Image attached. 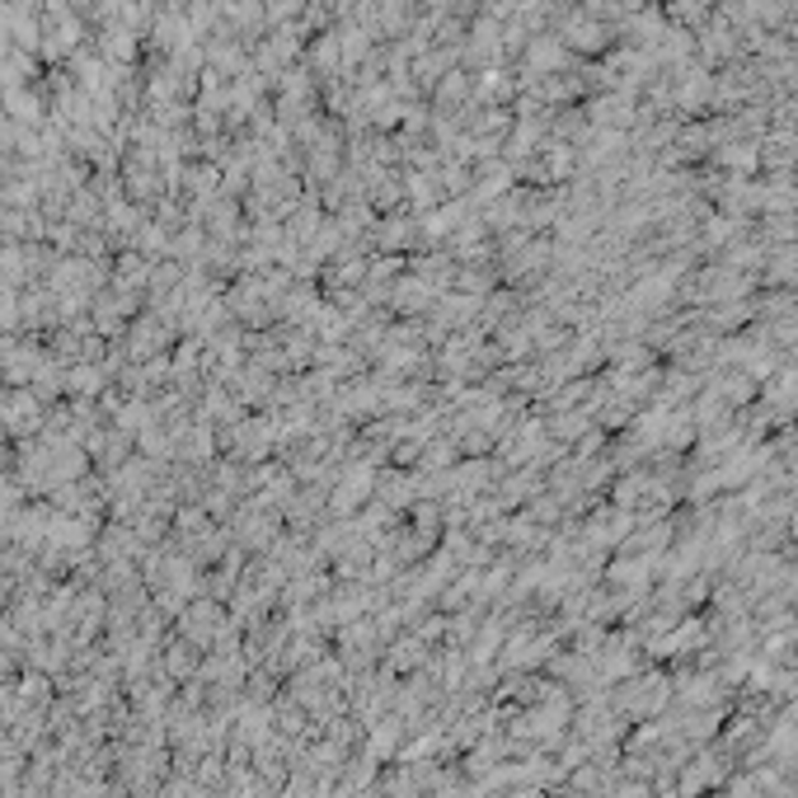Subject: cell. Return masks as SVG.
I'll use <instances>...</instances> for the list:
<instances>
[{
	"label": "cell",
	"mask_w": 798,
	"mask_h": 798,
	"mask_svg": "<svg viewBox=\"0 0 798 798\" xmlns=\"http://www.w3.org/2000/svg\"><path fill=\"white\" fill-rule=\"evenodd\" d=\"M269 10H273V14H282V10L292 14V10H300V0H269Z\"/></svg>",
	"instance_id": "obj_1"
}]
</instances>
